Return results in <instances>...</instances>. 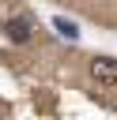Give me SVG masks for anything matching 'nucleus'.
<instances>
[{
  "mask_svg": "<svg viewBox=\"0 0 117 120\" xmlns=\"http://www.w3.org/2000/svg\"><path fill=\"white\" fill-rule=\"evenodd\" d=\"M91 79L94 82H117V60H109V56H98V60H91Z\"/></svg>",
  "mask_w": 117,
  "mask_h": 120,
  "instance_id": "nucleus-1",
  "label": "nucleus"
},
{
  "mask_svg": "<svg viewBox=\"0 0 117 120\" xmlns=\"http://www.w3.org/2000/svg\"><path fill=\"white\" fill-rule=\"evenodd\" d=\"M4 30H8V38H11V41H30V38H34V22H30L26 15L8 19V26H4Z\"/></svg>",
  "mask_w": 117,
  "mask_h": 120,
  "instance_id": "nucleus-2",
  "label": "nucleus"
},
{
  "mask_svg": "<svg viewBox=\"0 0 117 120\" xmlns=\"http://www.w3.org/2000/svg\"><path fill=\"white\" fill-rule=\"evenodd\" d=\"M53 30H57L60 38H68V41H75V38H79V30H75V22H72V19H60V15L53 19Z\"/></svg>",
  "mask_w": 117,
  "mask_h": 120,
  "instance_id": "nucleus-3",
  "label": "nucleus"
}]
</instances>
